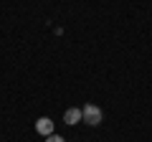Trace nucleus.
I'll return each mask as SVG.
<instances>
[{"label":"nucleus","instance_id":"obj_1","mask_svg":"<svg viewBox=\"0 0 152 142\" xmlns=\"http://www.w3.org/2000/svg\"><path fill=\"white\" fill-rule=\"evenodd\" d=\"M81 114H84V122H86V124H91V127L102 124V109H99L96 104H86L81 109Z\"/></svg>","mask_w":152,"mask_h":142},{"label":"nucleus","instance_id":"obj_2","mask_svg":"<svg viewBox=\"0 0 152 142\" xmlns=\"http://www.w3.org/2000/svg\"><path fill=\"white\" fill-rule=\"evenodd\" d=\"M36 132H38V135H43V137L53 135V122H51L48 117H41V119L36 122Z\"/></svg>","mask_w":152,"mask_h":142},{"label":"nucleus","instance_id":"obj_3","mask_svg":"<svg viewBox=\"0 0 152 142\" xmlns=\"http://www.w3.org/2000/svg\"><path fill=\"white\" fill-rule=\"evenodd\" d=\"M81 119H84V114H81V109H76V107L66 109V114H64V122H66V124H76V122H81Z\"/></svg>","mask_w":152,"mask_h":142},{"label":"nucleus","instance_id":"obj_4","mask_svg":"<svg viewBox=\"0 0 152 142\" xmlns=\"http://www.w3.org/2000/svg\"><path fill=\"white\" fill-rule=\"evenodd\" d=\"M46 142H66V140L61 135H48V137H46Z\"/></svg>","mask_w":152,"mask_h":142}]
</instances>
